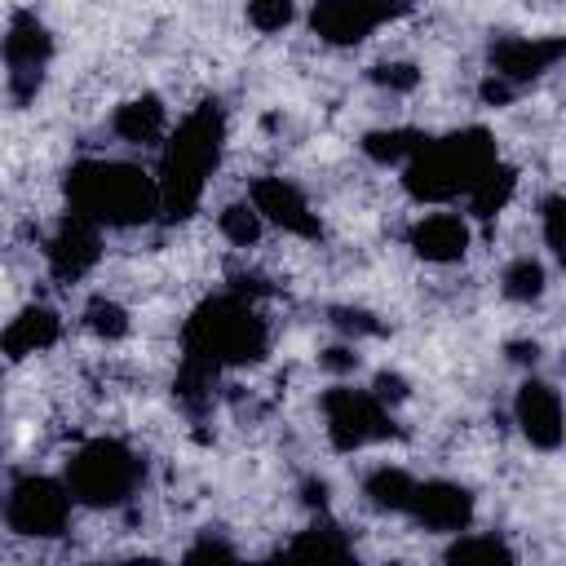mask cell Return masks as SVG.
<instances>
[{"label":"cell","instance_id":"obj_1","mask_svg":"<svg viewBox=\"0 0 566 566\" xmlns=\"http://www.w3.org/2000/svg\"><path fill=\"white\" fill-rule=\"evenodd\" d=\"M221 142H226V115L217 102H203L195 106L159 146V217L177 221V217H190L208 190V177L217 172V159H221Z\"/></svg>","mask_w":566,"mask_h":566},{"label":"cell","instance_id":"obj_2","mask_svg":"<svg viewBox=\"0 0 566 566\" xmlns=\"http://www.w3.org/2000/svg\"><path fill=\"white\" fill-rule=\"evenodd\" d=\"M500 164V146L486 128H460L447 137H424L402 164V190L416 203H451L469 195Z\"/></svg>","mask_w":566,"mask_h":566},{"label":"cell","instance_id":"obj_3","mask_svg":"<svg viewBox=\"0 0 566 566\" xmlns=\"http://www.w3.org/2000/svg\"><path fill=\"white\" fill-rule=\"evenodd\" d=\"M71 212L102 230H128L159 212V186L146 168L128 159H80L66 172Z\"/></svg>","mask_w":566,"mask_h":566},{"label":"cell","instance_id":"obj_4","mask_svg":"<svg viewBox=\"0 0 566 566\" xmlns=\"http://www.w3.org/2000/svg\"><path fill=\"white\" fill-rule=\"evenodd\" d=\"M181 340H186V358L181 363L221 376L230 367L256 363L270 349V327H265V318L256 314V305L243 292H226V296L203 301L190 314Z\"/></svg>","mask_w":566,"mask_h":566},{"label":"cell","instance_id":"obj_5","mask_svg":"<svg viewBox=\"0 0 566 566\" xmlns=\"http://www.w3.org/2000/svg\"><path fill=\"white\" fill-rule=\"evenodd\" d=\"M142 478H146L142 455L128 442H119V438H88L62 464V482H66L71 500L88 504V509H119V504H128L137 495Z\"/></svg>","mask_w":566,"mask_h":566},{"label":"cell","instance_id":"obj_6","mask_svg":"<svg viewBox=\"0 0 566 566\" xmlns=\"http://www.w3.org/2000/svg\"><path fill=\"white\" fill-rule=\"evenodd\" d=\"M71 513H75V500H71L62 478L27 473L4 495V522H9L13 535H27V539H57V535H66Z\"/></svg>","mask_w":566,"mask_h":566},{"label":"cell","instance_id":"obj_7","mask_svg":"<svg viewBox=\"0 0 566 566\" xmlns=\"http://www.w3.org/2000/svg\"><path fill=\"white\" fill-rule=\"evenodd\" d=\"M323 429H327V442L336 451H363L380 438L394 433V416L389 407L371 394V389H358V385H332L323 398Z\"/></svg>","mask_w":566,"mask_h":566},{"label":"cell","instance_id":"obj_8","mask_svg":"<svg viewBox=\"0 0 566 566\" xmlns=\"http://www.w3.org/2000/svg\"><path fill=\"white\" fill-rule=\"evenodd\" d=\"M0 49H4V62H9V84H13L18 102H27L35 93V84H40V71H44L49 53H53V35L44 31V22L35 13L18 9L9 31H4V40H0Z\"/></svg>","mask_w":566,"mask_h":566},{"label":"cell","instance_id":"obj_9","mask_svg":"<svg viewBox=\"0 0 566 566\" xmlns=\"http://www.w3.org/2000/svg\"><path fill=\"white\" fill-rule=\"evenodd\" d=\"M248 203L261 212L265 226H279L283 234H296V239H318L323 234L318 212L310 208L305 190L287 177H256L248 186Z\"/></svg>","mask_w":566,"mask_h":566},{"label":"cell","instance_id":"obj_10","mask_svg":"<svg viewBox=\"0 0 566 566\" xmlns=\"http://www.w3.org/2000/svg\"><path fill=\"white\" fill-rule=\"evenodd\" d=\"M398 9L402 0H314L310 27L327 44H358Z\"/></svg>","mask_w":566,"mask_h":566},{"label":"cell","instance_id":"obj_11","mask_svg":"<svg viewBox=\"0 0 566 566\" xmlns=\"http://www.w3.org/2000/svg\"><path fill=\"white\" fill-rule=\"evenodd\" d=\"M407 517L433 535H455L473 522V495H469V486H460L451 478H429V482L416 478V491L407 500Z\"/></svg>","mask_w":566,"mask_h":566},{"label":"cell","instance_id":"obj_12","mask_svg":"<svg viewBox=\"0 0 566 566\" xmlns=\"http://www.w3.org/2000/svg\"><path fill=\"white\" fill-rule=\"evenodd\" d=\"M473 243V226L464 212L455 208H433V212H420L411 226H407V248L416 256H424L429 265H451L469 252Z\"/></svg>","mask_w":566,"mask_h":566},{"label":"cell","instance_id":"obj_13","mask_svg":"<svg viewBox=\"0 0 566 566\" xmlns=\"http://www.w3.org/2000/svg\"><path fill=\"white\" fill-rule=\"evenodd\" d=\"M562 53H566V40H557V35H548V40L544 35H504L491 44V75L522 88V84L539 80L544 71H553L562 62Z\"/></svg>","mask_w":566,"mask_h":566},{"label":"cell","instance_id":"obj_14","mask_svg":"<svg viewBox=\"0 0 566 566\" xmlns=\"http://www.w3.org/2000/svg\"><path fill=\"white\" fill-rule=\"evenodd\" d=\"M44 256H49V270H53L62 283L84 279V274L97 265V256H102V226H93V221L80 217V212H66V217L57 221V230L49 234Z\"/></svg>","mask_w":566,"mask_h":566},{"label":"cell","instance_id":"obj_15","mask_svg":"<svg viewBox=\"0 0 566 566\" xmlns=\"http://www.w3.org/2000/svg\"><path fill=\"white\" fill-rule=\"evenodd\" d=\"M513 420L535 451H557L562 447V394H557V385H548L539 376L522 380V389L513 398Z\"/></svg>","mask_w":566,"mask_h":566},{"label":"cell","instance_id":"obj_16","mask_svg":"<svg viewBox=\"0 0 566 566\" xmlns=\"http://www.w3.org/2000/svg\"><path fill=\"white\" fill-rule=\"evenodd\" d=\"M57 336H62L57 310H49V305H27V310H22L18 318H9V327L0 332V349H4L9 358H31V354L49 349Z\"/></svg>","mask_w":566,"mask_h":566},{"label":"cell","instance_id":"obj_17","mask_svg":"<svg viewBox=\"0 0 566 566\" xmlns=\"http://www.w3.org/2000/svg\"><path fill=\"white\" fill-rule=\"evenodd\" d=\"M111 128L128 146H159L168 137V111H164V102L155 93H142V97H133V102H124L115 111Z\"/></svg>","mask_w":566,"mask_h":566},{"label":"cell","instance_id":"obj_18","mask_svg":"<svg viewBox=\"0 0 566 566\" xmlns=\"http://www.w3.org/2000/svg\"><path fill=\"white\" fill-rule=\"evenodd\" d=\"M447 562H455V566H469V562H500V566H513L517 562V553L495 535V531H455V539L447 544V553H442Z\"/></svg>","mask_w":566,"mask_h":566},{"label":"cell","instance_id":"obj_19","mask_svg":"<svg viewBox=\"0 0 566 566\" xmlns=\"http://www.w3.org/2000/svg\"><path fill=\"white\" fill-rule=\"evenodd\" d=\"M411 491H416V478L407 469H398V464H380V469H371L363 478V495L385 513H407Z\"/></svg>","mask_w":566,"mask_h":566},{"label":"cell","instance_id":"obj_20","mask_svg":"<svg viewBox=\"0 0 566 566\" xmlns=\"http://www.w3.org/2000/svg\"><path fill=\"white\" fill-rule=\"evenodd\" d=\"M420 142H424V133H416V128H376V133L363 137V155L380 168H389V164L402 168L416 155Z\"/></svg>","mask_w":566,"mask_h":566},{"label":"cell","instance_id":"obj_21","mask_svg":"<svg viewBox=\"0 0 566 566\" xmlns=\"http://www.w3.org/2000/svg\"><path fill=\"white\" fill-rule=\"evenodd\" d=\"M544 287H548V270H544V261L539 256H517V261H509V270L500 274V292L509 296V301H517V305H531V301H539L544 296Z\"/></svg>","mask_w":566,"mask_h":566},{"label":"cell","instance_id":"obj_22","mask_svg":"<svg viewBox=\"0 0 566 566\" xmlns=\"http://www.w3.org/2000/svg\"><path fill=\"white\" fill-rule=\"evenodd\" d=\"M217 230H221V239H230L234 248H252V243H261L265 221H261V212H256L248 199H239V203H226V208L217 212Z\"/></svg>","mask_w":566,"mask_h":566},{"label":"cell","instance_id":"obj_23","mask_svg":"<svg viewBox=\"0 0 566 566\" xmlns=\"http://www.w3.org/2000/svg\"><path fill=\"white\" fill-rule=\"evenodd\" d=\"M287 553L292 557H349L354 548H349L345 531H336V526H310V531H301L287 544Z\"/></svg>","mask_w":566,"mask_h":566},{"label":"cell","instance_id":"obj_24","mask_svg":"<svg viewBox=\"0 0 566 566\" xmlns=\"http://www.w3.org/2000/svg\"><path fill=\"white\" fill-rule=\"evenodd\" d=\"M84 327L102 340H119V336H128V310L111 296H93L84 310Z\"/></svg>","mask_w":566,"mask_h":566},{"label":"cell","instance_id":"obj_25","mask_svg":"<svg viewBox=\"0 0 566 566\" xmlns=\"http://www.w3.org/2000/svg\"><path fill=\"white\" fill-rule=\"evenodd\" d=\"M296 18V0H248V22L265 35L283 31Z\"/></svg>","mask_w":566,"mask_h":566},{"label":"cell","instance_id":"obj_26","mask_svg":"<svg viewBox=\"0 0 566 566\" xmlns=\"http://www.w3.org/2000/svg\"><path fill=\"white\" fill-rule=\"evenodd\" d=\"M539 226H544V248H548V256L562 261L566 248H562V195H557V190L539 203Z\"/></svg>","mask_w":566,"mask_h":566},{"label":"cell","instance_id":"obj_27","mask_svg":"<svg viewBox=\"0 0 566 566\" xmlns=\"http://www.w3.org/2000/svg\"><path fill=\"white\" fill-rule=\"evenodd\" d=\"M371 80H376V84H385V88H402V93H407V88H416V84H420V71H416V66H407V62H380V66L371 71Z\"/></svg>","mask_w":566,"mask_h":566}]
</instances>
